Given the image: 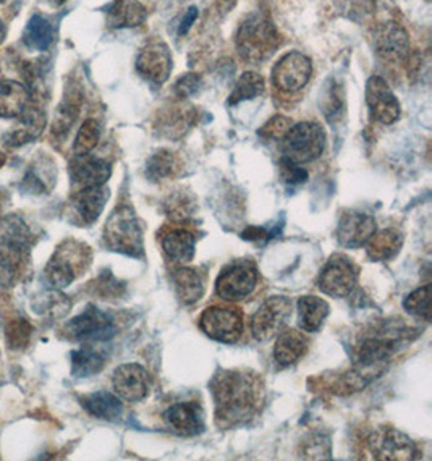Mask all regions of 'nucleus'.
<instances>
[{"instance_id":"obj_16","label":"nucleus","mask_w":432,"mask_h":461,"mask_svg":"<svg viewBox=\"0 0 432 461\" xmlns=\"http://www.w3.org/2000/svg\"><path fill=\"white\" fill-rule=\"evenodd\" d=\"M137 70L146 80L162 85L172 73V54L164 41L151 40L140 50Z\"/></svg>"},{"instance_id":"obj_48","label":"nucleus","mask_w":432,"mask_h":461,"mask_svg":"<svg viewBox=\"0 0 432 461\" xmlns=\"http://www.w3.org/2000/svg\"><path fill=\"white\" fill-rule=\"evenodd\" d=\"M201 88V77H198L196 73H188L184 75L180 80L176 81V86H174V93H176L178 99H188L193 95H196Z\"/></svg>"},{"instance_id":"obj_14","label":"nucleus","mask_w":432,"mask_h":461,"mask_svg":"<svg viewBox=\"0 0 432 461\" xmlns=\"http://www.w3.org/2000/svg\"><path fill=\"white\" fill-rule=\"evenodd\" d=\"M311 73V60L308 57L302 52H290L274 67V86L284 93H296L308 85Z\"/></svg>"},{"instance_id":"obj_33","label":"nucleus","mask_w":432,"mask_h":461,"mask_svg":"<svg viewBox=\"0 0 432 461\" xmlns=\"http://www.w3.org/2000/svg\"><path fill=\"white\" fill-rule=\"evenodd\" d=\"M403 245V235L397 229H385L376 231L368 243L366 253L373 261H391L400 253Z\"/></svg>"},{"instance_id":"obj_7","label":"nucleus","mask_w":432,"mask_h":461,"mask_svg":"<svg viewBox=\"0 0 432 461\" xmlns=\"http://www.w3.org/2000/svg\"><path fill=\"white\" fill-rule=\"evenodd\" d=\"M117 332L113 319L96 306H88L76 318L68 321L62 335L73 342H101L112 339Z\"/></svg>"},{"instance_id":"obj_8","label":"nucleus","mask_w":432,"mask_h":461,"mask_svg":"<svg viewBox=\"0 0 432 461\" xmlns=\"http://www.w3.org/2000/svg\"><path fill=\"white\" fill-rule=\"evenodd\" d=\"M257 269L255 263L237 259L227 264L216 280V294L224 302H240L255 292Z\"/></svg>"},{"instance_id":"obj_2","label":"nucleus","mask_w":432,"mask_h":461,"mask_svg":"<svg viewBox=\"0 0 432 461\" xmlns=\"http://www.w3.org/2000/svg\"><path fill=\"white\" fill-rule=\"evenodd\" d=\"M415 335L417 332L405 322L379 327L373 334L364 337L356 348L355 361L358 369L366 374L384 365L392 358L395 351L400 350L401 345L409 342V339H415Z\"/></svg>"},{"instance_id":"obj_45","label":"nucleus","mask_w":432,"mask_h":461,"mask_svg":"<svg viewBox=\"0 0 432 461\" xmlns=\"http://www.w3.org/2000/svg\"><path fill=\"white\" fill-rule=\"evenodd\" d=\"M281 176L282 180L290 186H296V185H303L308 182V172L300 164L285 159V158L281 160Z\"/></svg>"},{"instance_id":"obj_38","label":"nucleus","mask_w":432,"mask_h":461,"mask_svg":"<svg viewBox=\"0 0 432 461\" xmlns=\"http://www.w3.org/2000/svg\"><path fill=\"white\" fill-rule=\"evenodd\" d=\"M265 91L266 81L259 73H243L237 81L232 95L229 97V104L237 105V104L243 103V101H251L255 97L265 95Z\"/></svg>"},{"instance_id":"obj_51","label":"nucleus","mask_w":432,"mask_h":461,"mask_svg":"<svg viewBox=\"0 0 432 461\" xmlns=\"http://www.w3.org/2000/svg\"><path fill=\"white\" fill-rule=\"evenodd\" d=\"M2 211H4V196L0 193V221H2Z\"/></svg>"},{"instance_id":"obj_20","label":"nucleus","mask_w":432,"mask_h":461,"mask_svg":"<svg viewBox=\"0 0 432 461\" xmlns=\"http://www.w3.org/2000/svg\"><path fill=\"white\" fill-rule=\"evenodd\" d=\"M70 180L75 188L101 186L112 176V166L107 160L89 154H76L70 162Z\"/></svg>"},{"instance_id":"obj_4","label":"nucleus","mask_w":432,"mask_h":461,"mask_svg":"<svg viewBox=\"0 0 432 461\" xmlns=\"http://www.w3.org/2000/svg\"><path fill=\"white\" fill-rule=\"evenodd\" d=\"M235 42L243 60L261 64L277 50L281 36L271 18L256 12L247 16L240 24Z\"/></svg>"},{"instance_id":"obj_5","label":"nucleus","mask_w":432,"mask_h":461,"mask_svg":"<svg viewBox=\"0 0 432 461\" xmlns=\"http://www.w3.org/2000/svg\"><path fill=\"white\" fill-rule=\"evenodd\" d=\"M105 247L121 255L141 258L144 253L143 227L130 206H119L104 227Z\"/></svg>"},{"instance_id":"obj_25","label":"nucleus","mask_w":432,"mask_h":461,"mask_svg":"<svg viewBox=\"0 0 432 461\" xmlns=\"http://www.w3.org/2000/svg\"><path fill=\"white\" fill-rule=\"evenodd\" d=\"M160 247L168 259L176 263H190L196 251V237L186 229L166 227L160 231Z\"/></svg>"},{"instance_id":"obj_24","label":"nucleus","mask_w":432,"mask_h":461,"mask_svg":"<svg viewBox=\"0 0 432 461\" xmlns=\"http://www.w3.org/2000/svg\"><path fill=\"white\" fill-rule=\"evenodd\" d=\"M374 42H376L377 52L391 62H400L409 56V32L392 22L382 24L377 30Z\"/></svg>"},{"instance_id":"obj_28","label":"nucleus","mask_w":432,"mask_h":461,"mask_svg":"<svg viewBox=\"0 0 432 461\" xmlns=\"http://www.w3.org/2000/svg\"><path fill=\"white\" fill-rule=\"evenodd\" d=\"M81 406L91 416L104 421H119L123 414V405L121 398L107 390H99L81 397Z\"/></svg>"},{"instance_id":"obj_30","label":"nucleus","mask_w":432,"mask_h":461,"mask_svg":"<svg viewBox=\"0 0 432 461\" xmlns=\"http://www.w3.org/2000/svg\"><path fill=\"white\" fill-rule=\"evenodd\" d=\"M148 12L140 0H113L107 10L111 28H137L144 23Z\"/></svg>"},{"instance_id":"obj_29","label":"nucleus","mask_w":432,"mask_h":461,"mask_svg":"<svg viewBox=\"0 0 432 461\" xmlns=\"http://www.w3.org/2000/svg\"><path fill=\"white\" fill-rule=\"evenodd\" d=\"M30 101V93L23 83L0 80V117L18 119Z\"/></svg>"},{"instance_id":"obj_36","label":"nucleus","mask_w":432,"mask_h":461,"mask_svg":"<svg viewBox=\"0 0 432 461\" xmlns=\"http://www.w3.org/2000/svg\"><path fill=\"white\" fill-rule=\"evenodd\" d=\"M23 41L26 46L36 50H46L54 41V28L44 16L34 15L24 28Z\"/></svg>"},{"instance_id":"obj_34","label":"nucleus","mask_w":432,"mask_h":461,"mask_svg":"<svg viewBox=\"0 0 432 461\" xmlns=\"http://www.w3.org/2000/svg\"><path fill=\"white\" fill-rule=\"evenodd\" d=\"M81 95L80 91L72 89L67 91L64 101L57 107L56 115L52 120V135L56 138H65L72 130L75 122L80 115Z\"/></svg>"},{"instance_id":"obj_39","label":"nucleus","mask_w":432,"mask_h":461,"mask_svg":"<svg viewBox=\"0 0 432 461\" xmlns=\"http://www.w3.org/2000/svg\"><path fill=\"white\" fill-rule=\"evenodd\" d=\"M403 308L409 311L411 316L423 319L425 322L431 321V285L421 286L405 298Z\"/></svg>"},{"instance_id":"obj_49","label":"nucleus","mask_w":432,"mask_h":461,"mask_svg":"<svg viewBox=\"0 0 432 461\" xmlns=\"http://www.w3.org/2000/svg\"><path fill=\"white\" fill-rule=\"evenodd\" d=\"M196 18H198V8H190V10L186 12V15H184V22L180 24V28H178V34L184 36V34L190 32V28H192V24L196 22Z\"/></svg>"},{"instance_id":"obj_35","label":"nucleus","mask_w":432,"mask_h":461,"mask_svg":"<svg viewBox=\"0 0 432 461\" xmlns=\"http://www.w3.org/2000/svg\"><path fill=\"white\" fill-rule=\"evenodd\" d=\"M105 366V357L99 350L85 347L72 353V374L75 377H91Z\"/></svg>"},{"instance_id":"obj_18","label":"nucleus","mask_w":432,"mask_h":461,"mask_svg":"<svg viewBox=\"0 0 432 461\" xmlns=\"http://www.w3.org/2000/svg\"><path fill=\"white\" fill-rule=\"evenodd\" d=\"M30 243L0 239V285L14 286L30 264Z\"/></svg>"},{"instance_id":"obj_37","label":"nucleus","mask_w":432,"mask_h":461,"mask_svg":"<svg viewBox=\"0 0 432 461\" xmlns=\"http://www.w3.org/2000/svg\"><path fill=\"white\" fill-rule=\"evenodd\" d=\"M164 211L174 222H186L196 212V199L186 190H176L166 199Z\"/></svg>"},{"instance_id":"obj_12","label":"nucleus","mask_w":432,"mask_h":461,"mask_svg":"<svg viewBox=\"0 0 432 461\" xmlns=\"http://www.w3.org/2000/svg\"><path fill=\"white\" fill-rule=\"evenodd\" d=\"M369 450L376 460H418L421 452L417 444L400 430L382 428L368 440Z\"/></svg>"},{"instance_id":"obj_31","label":"nucleus","mask_w":432,"mask_h":461,"mask_svg":"<svg viewBox=\"0 0 432 461\" xmlns=\"http://www.w3.org/2000/svg\"><path fill=\"white\" fill-rule=\"evenodd\" d=\"M330 306L320 296H303L298 300V326L304 332H318L328 319Z\"/></svg>"},{"instance_id":"obj_42","label":"nucleus","mask_w":432,"mask_h":461,"mask_svg":"<svg viewBox=\"0 0 432 461\" xmlns=\"http://www.w3.org/2000/svg\"><path fill=\"white\" fill-rule=\"evenodd\" d=\"M101 140V125L94 119H88L81 125L80 131L76 135L73 151L75 154H89L96 148Z\"/></svg>"},{"instance_id":"obj_13","label":"nucleus","mask_w":432,"mask_h":461,"mask_svg":"<svg viewBox=\"0 0 432 461\" xmlns=\"http://www.w3.org/2000/svg\"><path fill=\"white\" fill-rule=\"evenodd\" d=\"M109 198L111 191L105 188V185L81 188L70 198L67 206V217L78 227L93 225L103 214Z\"/></svg>"},{"instance_id":"obj_9","label":"nucleus","mask_w":432,"mask_h":461,"mask_svg":"<svg viewBox=\"0 0 432 461\" xmlns=\"http://www.w3.org/2000/svg\"><path fill=\"white\" fill-rule=\"evenodd\" d=\"M360 267L348 256L334 255L320 271V288L332 298H346L358 284Z\"/></svg>"},{"instance_id":"obj_40","label":"nucleus","mask_w":432,"mask_h":461,"mask_svg":"<svg viewBox=\"0 0 432 461\" xmlns=\"http://www.w3.org/2000/svg\"><path fill=\"white\" fill-rule=\"evenodd\" d=\"M320 107L328 120L336 119L340 115L342 107H344V99H342V91H340L337 81L330 80L326 83V86L320 93Z\"/></svg>"},{"instance_id":"obj_53","label":"nucleus","mask_w":432,"mask_h":461,"mask_svg":"<svg viewBox=\"0 0 432 461\" xmlns=\"http://www.w3.org/2000/svg\"><path fill=\"white\" fill-rule=\"evenodd\" d=\"M4 162H5V156H4V154H2V152H0V167H2V166H4Z\"/></svg>"},{"instance_id":"obj_6","label":"nucleus","mask_w":432,"mask_h":461,"mask_svg":"<svg viewBox=\"0 0 432 461\" xmlns=\"http://www.w3.org/2000/svg\"><path fill=\"white\" fill-rule=\"evenodd\" d=\"M282 141L284 158L302 166L320 158L326 149V131L316 122H302L292 125Z\"/></svg>"},{"instance_id":"obj_52","label":"nucleus","mask_w":432,"mask_h":461,"mask_svg":"<svg viewBox=\"0 0 432 461\" xmlns=\"http://www.w3.org/2000/svg\"><path fill=\"white\" fill-rule=\"evenodd\" d=\"M52 5H62L64 4L65 0H49Z\"/></svg>"},{"instance_id":"obj_3","label":"nucleus","mask_w":432,"mask_h":461,"mask_svg":"<svg viewBox=\"0 0 432 461\" xmlns=\"http://www.w3.org/2000/svg\"><path fill=\"white\" fill-rule=\"evenodd\" d=\"M91 263L93 251L86 243L65 240L49 259L42 277L50 290H64L88 271Z\"/></svg>"},{"instance_id":"obj_23","label":"nucleus","mask_w":432,"mask_h":461,"mask_svg":"<svg viewBox=\"0 0 432 461\" xmlns=\"http://www.w3.org/2000/svg\"><path fill=\"white\" fill-rule=\"evenodd\" d=\"M46 112L36 105H26L23 113L15 128L5 136V144L10 148H22L24 144H30L40 138L42 130L46 127Z\"/></svg>"},{"instance_id":"obj_27","label":"nucleus","mask_w":432,"mask_h":461,"mask_svg":"<svg viewBox=\"0 0 432 461\" xmlns=\"http://www.w3.org/2000/svg\"><path fill=\"white\" fill-rule=\"evenodd\" d=\"M176 296L184 304H194L200 302L206 292V280L198 269L178 267L172 274Z\"/></svg>"},{"instance_id":"obj_44","label":"nucleus","mask_w":432,"mask_h":461,"mask_svg":"<svg viewBox=\"0 0 432 461\" xmlns=\"http://www.w3.org/2000/svg\"><path fill=\"white\" fill-rule=\"evenodd\" d=\"M54 186V176H44V170L36 167L30 168L22 182V191L32 196H42Z\"/></svg>"},{"instance_id":"obj_50","label":"nucleus","mask_w":432,"mask_h":461,"mask_svg":"<svg viewBox=\"0 0 432 461\" xmlns=\"http://www.w3.org/2000/svg\"><path fill=\"white\" fill-rule=\"evenodd\" d=\"M5 36H7V28H5V24H4V22L0 20V44L4 42V40H5Z\"/></svg>"},{"instance_id":"obj_17","label":"nucleus","mask_w":432,"mask_h":461,"mask_svg":"<svg viewBox=\"0 0 432 461\" xmlns=\"http://www.w3.org/2000/svg\"><path fill=\"white\" fill-rule=\"evenodd\" d=\"M366 103L371 115L382 125H392L400 117V103L381 77H371L366 85Z\"/></svg>"},{"instance_id":"obj_11","label":"nucleus","mask_w":432,"mask_h":461,"mask_svg":"<svg viewBox=\"0 0 432 461\" xmlns=\"http://www.w3.org/2000/svg\"><path fill=\"white\" fill-rule=\"evenodd\" d=\"M201 330L217 342H237L243 332V314L233 306H209L201 314Z\"/></svg>"},{"instance_id":"obj_41","label":"nucleus","mask_w":432,"mask_h":461,"mask_svg":"<svg viewBox=\"0 0 432 461\" xmlns=\"http://www.w3.org/2000/svg\"><path fill=\"white\" fill-rule=\"evenodd\" d=\"M32 327L24 318H16L5 327L8 347L12 350H24L32 340Z\"/></svg>"},{"instance_id":"obj_1","label":"nucleus","mask_w":432,"mask_h":461,"mask_svg":"<svg viewBox=\"0 0 432 461\" xmlns=\"http://www.w3.org/2000/svg\"><path fill=\"white\" fill-rule=\"evenodd\" d=\"M216 402V422L222 429H232L251 421L265 403V382L247 369H222L211 381Z\"/></svg>"},{"instance_id":"obj_32","label":"nucleus","mask_w":432,"mask_h":461,"mask_svg":"<svg viewBox=\"0 0 432 461\" xmlns=\"http://www.w3.org/2000/svg\"><path fill=\"white\" fill-rule=\"evenodd\" d=\"M182 170H184V162L180 159V156L168 149L154 152L146 162V176L154 184L176 178L182 174Z\"/></svg>"},{"instance_id":"obj_22","label":"nucleus","mask_w":432,"mask_h":461,"mask_svg":"<svg viewBox=\"0 0 432 461\" xmlns=\"http://www.w3.org/2000/svg\"><path fill=\"white\" fill-rule=\"evenodd\" d=\"M164 421L178 436L193 438L204 430V411L196 402H180L164 413Z\"/></svg>"},{"instance_id":"obj_10","label":"nucleus","mask_w":432,"mask_h":461,"mask_svg":"<svg viewBox=\"0 0 432 461\" xmlns=\"http://www.w3.org/2000/svg\"><path fill=\"white\" fill-rule=\"evenodd\" d=\"M293 303L287 296H271L267 298L251 319V334L265 342L281 334L292 318Z\"/></svg>"},{"instance_id":"obj_46","label":"nucleus","mask_w":432,"mask_h":461,"mask_svg":"<svg viewBox=\"0 0 432 461\" xmlns=\"http://www.w3.org/2000/svg\"><path fill=\"white\" fill-rule=\"evenodd\" d=\"M94 284H96V285H94V292H96L99 296L105 298V300H109V298H119V296L123 294V285H122L117 278L113 277L112 274H109V272L103 274L101 277L97 278Z\"/></svg>"},{"instance_id":"obj_21","label":"nucleus","mask_w":432,"mask_h":461,"mask_svg":"<svg viewBox=\"0 0 432 461\" xmlns=\"http://www.w3.org/2000/svg\"><path fill=\"white\" fill-rule=\"evenodd\" d=\"M196 111L184 103L170 104L160 109L159 115L154 119V131L158 135L178 140L194 125Z\"/></svg>"},{"instance_id":"obj_47","label":"nucleus","mask_w":432,"mask_h":461,"mask_svg":"<svg viewBox=\"0 0 432 461\" xmlns=\"http://www.w3.org/2000/svg\"><path fill=\"white\" fill-rule=\"evenodd\" d=\"M290 127H292V120L284 115H274L273 119L261 128L259 135L265 136L266 140H282L287 135Z\"/></svg>"},{"instance_id":"obj_19","label":"nucleus","mask_w":432,"mask_h":461,"mask_svg":"<svg viewBox=\"0 0 432 461\" xmlns=\"http://www.w3.org/2000/svg\"><path fill=\"white\" fill-rule=\"evenodd\" d=\"M376 230V221L373 215L361 211H348L340 217L337 227V239L342 247L353 249L364 247Z\"/></svg>"},{"instance_id":"obj_26","label":"nucleus","mask_w":432,"mask_h":461,"mask_svg":"<svg viewBox=\"0 0 432 461\" xmlns=\"http://www.w3.org/2000/svg\"><path fill=\"white\" fill-rule=\"evenodd\" d=\"M308 348L310 340L303 332L295 329H284L274 347V358L282 366H292L303 358Z\"/></svg>"},{"instance_id":"obj_43","label":"nucleus","mask_w":432,"mask_h":461,"mask_svg":"<svg viewBox=\"0 0 432 461\" xmlns=\"http://www.w3.org/2000/svg\"><path fill=\"white\" fill-rule=\"evenodd\" d=\"M302 456L308 460L330 458V440L320 432H311L302 442Z\"/></svg>"},{"instance_id":"obj_15","label":"nucleus","mask_w":432,"mask_h":461,"mask_svg":"<svg viewBox=\"0 0 432 461\" xmlns=\"http://www.w3.org/2000/svg\"><path fill=\"white\" fill-rule=\"evenodd\" d=\"M112 385L117 397L130 403H138L149 395L151 377L141 365L129 363L113 371Z\"/></svg>"}]
</instances>
